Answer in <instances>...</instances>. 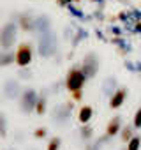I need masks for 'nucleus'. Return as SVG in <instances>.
Returning <instances> with one entry per match:
<instances>
[{
  "label": "nucleus",
  "instance_id": "f257e3e1",
  "mask_svg": "<svg viewBox=\"0 0 141 150\" xmlns=\"http://www.w3.org/2000/svg\"><path fill=\"white\" fill-rule=\"evenodd\" d=\"M85 83H87V76L83 74V71H81L80 65H73L67 71V74H65V88L70 94L83 90Z\"/></svg>",
  "mask_w": 141,
  "mask_h": 150
},
{
  "label": "nucleus",
  "instance_id": "f03ea898",
  "mask_svg": "<svg viewBox=\"0 0 141 150\" xmlns=\"http://www.w3.org/2000/svg\"><path fill=\"white\" fill-rule=\"evenodd\" d=\"M37 50L41 57H51L56 51V37L51 30H44L39 34V41H37Z\"/></svg>",
  "mask_w": 141,
  "mask_h": 150
},
{
  "label": "nucleus",
  "instance_id": "7ed1b4c3",
  "mask_svg": "<svg viewBox=\"0 0 141 150\" xmlns=\"http://www.w3.org/2000/svg\"><path fill=\"white\" fill-rule=\"evenodd\" d=\"M34 60V46L30 42H20L14 50V64L21 69L28 67Z\"/></svg>",
  "mask_w": 141,
  "mask_h": 150
},
{
  "label": "nucleus",
  "instance_id": "20e7f679",
  "mask_svg": "<svg viewBox=\"0 0 141 150\" xmlns=\"http://www.w3.org/2000/svg\"><path fill=\"white\" fill-rule=\"evenodd\" d=\"M39 94L34 88H23L18 99V108L21 113H32L35 111V104H37Z\"/></svg>",
  "mask_w": 141,
  "mask_h": 150
},
{
  "label": "nucleus",
  "instance_id": "39448f33",
  "mask_svg": "<svg viewBox=\"0 0 141 150\" xmlns=\"http://www.w3.org/2000/svg\"><path fill=\"white\" fill-rule=\"evenodd\" d=\"M16 34H18V25L9 21L0 28V50H11L16 44Z\"/></svg>",
  "mask_w": 141,
  "mask_h": 150
},
{
  "label": "nucleus",
  "instance_id": "423d86ee",
  "mask_svg": "<svg viewBox=\"0 0 141 150\" xmlns=\"http://www.w3.org/2000/svg\"><path fill=\"white\" fill-rule=\"evenodd\" d=\"M80 67H81L83 74L87 76V80L95 78V74H97V71H99V57H97L95 53H87V55L83 57V62H81Z\"/></svg>",
  "mask_w": 141,
  "mask_h": 150
},
{
  "label": "nucleus",
  "instance_id": "0eeeda50",
  "mask_svg": "<svg viewBox=\"0 0 141 150\" xmlns=\"http://www.w3.org/2000/svg\"><path fill=\"white\" fill-rule=\"evenodd\" d=\"M18 28H21L23 32H35V20H34V16L32 14H28V13H23V14H20L18 16Z\"/></svg>",
  "mask_w": 141,
  "mask_h": 150
},
{
  "label": "nucleus",
  "instance_id": "6e6552de",
  "mask_svg": "<svg viewBox=\"0 0 141 150\" xmlns=\"http://www.w3.org/2000/svg\"><path fill=\"white\" fill-rule=\"evenodd\" d=\"M2 92H4V96H6L7 99H18V97H20V94H21V88H20V83H18V81L9 80V81H6V83H4Z\"/></svg>",
  "mask_w": 141,
  "mask_h": 150
},
{
  "label": "nucleus",
  "instance_id": "1a4fd4ad",
  "mask_svg": "<svg viewBox=\"0 0 141 150\" xmlns=\"http://www.w3.org/2000/svg\"><path fill=\"white\" fill-rule=\"evenodd\" d=\"M125 99H127V90L125 88H116L111 94V97H109V108L111 110H118L125 103Z\"/></svg>",
  "mask_w": 141,
  "mask_h": 150
},
{
  "label": "nucleus",
  "instance_id": "9d476101",
  "mask_svg": "<svg viewBox=\"0 0 141 150\" xmlns=\"http://www.w3.org/2000/svg\"><path fill=\"white\" fill-rule=\"evenodd\" d=\"M92 118H94V108L90 104H83L78 111V122L81 125H88Z\"/></svg>",
  "mask_w": 141,
  "mask_h": 150
},
{
  "label": "nucleus",
  "instance_id": "9b49d317",
  "mask_svg": "<svg viewBox=\"0 0 141 150\" xmlns=\"http://www.w3.org/2000/svg\"><path fill=\"white\" fill-rule=\"evenodd\" d=\"M120 131H122V118H120V117H113V118L108 122V125H106V136H108V138H113V136H116Z\"/></svg>",
  "mask_w": 141,
  "mask_h": 150
},
{
  "label": "nucleus",
  "instance_id": "f8f14e48",
  "mask_svg": "<svg viewBox=\"0 0 141 150\" xmlns=\"http://www.w3.org/2000/svg\"><path fill=\"white\" fill-rule=\"evenodd\" d=\"M11 64H14V51L0 50V67H7Z\"/></svg>",
  "mask_w": 141,
  "mask_h": 150
},
{
  "label": "nucleus",
  "instance_id": "ddd939ff",
  "mask_svg": "<svg viewBox=\"0 0 141 150\" xmlns=\"http://www.w3.org/2000/svg\"><path fill=\"white\" fill-rule=\"evenodd\" d=\"M46 110H48V97L41 94L39 99H37V104H35V113L37 115H44Z\"/></svg>",
  "mask_w": 141,
  "mask_h": 150
},
{
  "label": "nucleus",
  "instance_id": "4468645a",
  "mask_svg": "<svg viewBox=\"0 0 141 150\" xmlns=\"http://www.w3.org/2000/svg\"><path fill=\"white\" fill-rule=\"evenodd\" d=\"M141 148V136H132L129 141H127V148L125 150H139Z\"/></svg>",
  "mask_w": 141,
  "mask_h": 150
},
{
  "label": "nucleus",
  "instance_id": "2eb2a0df",
  "mask_svg": "<svg viewBox=\"0 0 141 150\" xmlns=\"http://www.w3.org/2000/svg\"><path fill=\"white\" fill-rule=\"evenodd\" d=\"M60 146H62V138L60 136H53V138H49L46 150H60Z\"/></svg>",
  "mask_w": 141,
  "mask_h": 150
},
{
  "label": "nucleus",
  "instance_id": "dca6fc26",
  "mask_svg": "<svg viewBox=\"0 0 141 150\" xmlns=\"http://www.w3.org/2000/svg\"><path fill=\"white\" fill-rule=\"evenodd\" d=\"M132 129L134 127H130V125H125V127H122V131H120V138H122V141H129L132 136H134V132H132Z\"/></svg>",
  "mask_w": 141,
  "mask_h": 150
},
{
  "label": "nucleus",
  "instance_id": "f3484780",
  "mask_svg": "<svg viewBox=\"0 0 141 150\" xmlns=\"http://www.w3.org/2000/svg\"><path fill=\"white\" fill-rule=\"evenodd\" d=\"M7 134V125H6V115L0 113V136Z\"/></svg>",
  "mask_w": 141,
  "mask_h": 150
},
{
  "label": "nucleus",
  "instance_id": "a211bd4d",
  "mask_svg": "<svg viewBox=\"0 0 141 150\" xmlns=\"http://www.w3.org/2000/svg\"><path fill=\"white\" fill-rule=\"evenodd\" d=\"M132 127H134V129H141V108H139V110L136 111V115H134Z\"/></svg>",
  "mask_w": 141,
  "mask_h": 150
},
{
  "label": "nucleus",
  "instance_id": "6ab92c4d",
  "mask_svg": "<svg viewBox=\"0 0 141 150\" xmlns=\"http://www.w3.org/2000/svg\"><path fill=\"white\" fill-rule=\"evenodd\" d=\"M81 138H83V139H90V138H92V129H90V125H83V127H81Z\"/></svg>",
  "mask_w": 141,
  "mask_h": 150
},
{
  "label": "nucleus",
  "instance_id": "aec40b11",
  "mask_svg": "<svg viewBox=\"0 0 141 150\" xmlns=\"http://www.w3.org/2000/svg\"><path fill=\"white\" fill-rule=\"evenodd\" d=\"M46 134H48V131H46L44 127H39V129H35V132H34V136H35V138H39V139L46 138Z\"/></svg>",
  "mask_w": 141,
  "mask_h": 150
},
{
  "label": "nucleus",
  "instance_id": "412c9836",
  "mask_svg": "<svg viewBox=\"0 0 141 150\" xmlns=\"http://www.w3.org/2000/svg\"><path fill=\"white\" fill-rule=\"evenodd\" d=\"M81 97H83V92L80 90V92H73V99L74 101H81Z\"/></svg>",
  "mask_w": 141,
  "mask_h": 150
},
{
  "label": "nucleus",
  "instance_id": "4be33fe9",
  "mask_svg": "<svg viewBox=\"0 0 141 150\" xmlns=\"http://www.w3.org/2000/svg\"><path fill=\"white\" fill-rule=\"evenodd\" d=\"M123 150H125V148H123Z\"/></svg>",
  "mask_w": 141,
  "mask_h": 150
}]
</instances>
